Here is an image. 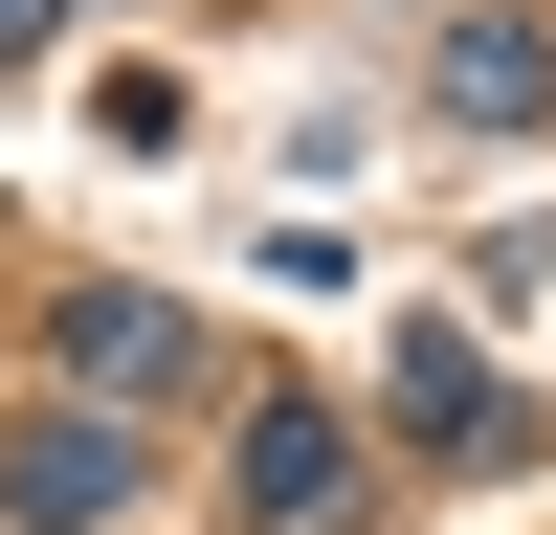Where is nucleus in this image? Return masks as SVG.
<instances>
[{"mask_svg":"<svg viewBox=\"0 0 556 535\" xmlns=\"http://www.w3.org/2000/svg\"><path fill=\"white\" fill-rule=\"evenodd\" d=\"M379 424L424 446V469H513V401H490L468 335H401V357H379Z\"/></svg>","mask_w":556,"mask_h":535,"instance_id":"f257e3e1","label":"nucleus"},{"mask_svg":"<svg viewBox=\"0 0 556 535\" xmlns=\"http://www.w3.org/2000/svg\"><path fill=\"white\" fill-rule=\"evenodd\" d=\"M0 513H23V535H112L134 513V424H89V401L23 424V446H0Z\"/></svg>","mask_w":556,"mask_h":535,"instance_id":"f03ea898","label":"nucleus"},{"mask_svg":"<svg viewBox=\"0 0 556 535\" xmlns=\"http://www.w3.org/2000/svg\"><path fill=\"white\" fill-rule=\"evenodd\" d=\"M178 357H201V335H178L156 290H67V380H89V401H156Z\"/></svg>","mask_w":556,"mask_h":535,"instance_id":"20e7f679","label":"nucleus"},{"mask_svg":"<svg viewBox=\"0 0 556 535\" xmlns=\"http://www.w3.org/2000/svg\"><path fill=\"white\" fill-rule=\"evenodd\" d=\"M245 513L267 535H356V424L334 401H245Z\"/></svg>","mask_w":556,"mask_h":535,"instance_id":"7ed1b4c3","label":"nucleus"},{"mask_svg":"<svg viewBox=\"0 0 556 535\" xmlns=\"http://www.w3.org/2000/svg\"><path fill=\"white\" fill-rule=\"evenodd\" d=\"M445 112H468V134H534L556 112V45L534 23H445Z\"/></svg>","mask_w":556,"mask_h":535,"instance_id":"39448f33","label":"nucleus"},{"mask_svg":"<svg viewBox=\"0 0 556 535\" xmlns=\"http://www.w3.org/2000/svg\"><path fill=\"white\" fill-rule=\"evenodd\" d=\"M45 45H67V0H0V67H45Z\"/></svg>","mask_w":556,"mask_h":535,"instance_id":"423d86ee","label":"nucleus"}]
</instances>
